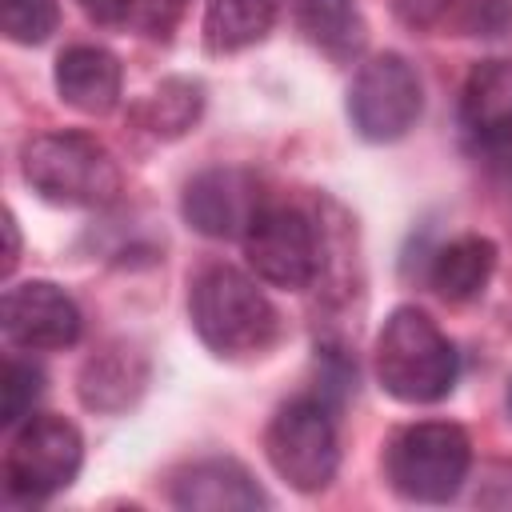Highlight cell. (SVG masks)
Returning a JSON list of instances; mask_svg holds the SVG:
<instances>
[{
	"mask_svg": "<svg viewBox=\"0 0 512 512\" xmlns=\"http://www.w3.org/2000/svg\"><path fill=\"white\" fill-rule=\"evenodd\" d=\"M188 316L204 348L224 360L264 356L280 336V312L264 288L240 268L212 264L192 280Z\"/></svg>",
	"mask_w": 512,
	"mask_h": 512,
	"instance_id": "6da1fadb",
	"label": "cell"
},
{
	"mask_svg": "<svg viewBox=\"0 0 512 512\" xmlns=\"http://www.w3.org/2000/svg\"><path fill=\"white\" fill-rule=\"evenodd\" d=\"M372 368L380 388L400 404H436L452 392L460 356L440 324L420 308H396L380 324Z\"/></svg>",
	"mask_w": 512,
	"mask_h": 512,
	"instance_id": "7a4b0ae2",
	"label": "cell"
},
{
	"mask_svg": "<svg viewBox=\"0 0 512 512\" xmlns=\"http://www.w3.org/2000/svg\"><path fill=\"white\" fill-rule=\"evenodd\" d=\"M28 188L60 208H104L120 192V164L88 132H44L20 152Z\"/></svg>",
	"mask_w": 512,
	"mask_h": 512,
	"instance_id": "3957f363",
	"label": "cell"
},
{
	"mask_svg": "<svg viewBox=\"0 0 512 512\" xmlns=\"http://www.w3.org/2000/svg\"><path fill=\"white\" fill-rule=\"evenodd\" d=\"M472 468V440L460 424L420 420L400 428L384 448V476L412 504H444L460 492Z\"/></svg>",
	"mask_w": 512,
	"mask_h": 512,
	"instance_id": "277c9868",
	"label": "cell"
},
{
	"mask_svg": "<svg viewBox=\"0 0 512 512\" xmlns=\"http://www.w3.org/2000/svg\"><path fill=\"white\" fill-rule=\"evenodd\" d=\"M264 456L288 488L296 492L328 488L340 468V440L328 404L316 396L288 400L264 432Z\"/></svg>",
	"mask_w": 512,
	"mask_h": 512,
	"instance_id": "5b68a950",
	"label": "cell"
},
{
	"mask_svg": "<svg viewBox=\"0 0 512 512\" xmlns=\"http://www.w3.org/2000/svg\"><path fill=\"white\" fill-rule=\"evenodd\" d=\"M420 112H424L420 76L404 56L380 52L356 68L348 84V120L364 140L392 144L416 128Z\"/></svg>",
	"mask_w": 512,
	"mask_h": 512,
	"instance_id": "8992f818",
	"label": "cell"
},
{
	"mask_svg": "<svg viewBox=\"0 0 512 512\" xmlns=\"http://www.w3.org/2000/svg\"><path fill=\"white\" fill-rule=\"evenodd\" d=\"M84 464V436L64 416H28L8 452H4V484L12 496L44 500L76 480Z\"/></svg>",
	"mask_w": 512,
	"mask_h": 512,
	"instance_id": "52a82bcc",
	"label": "cell"
},
{
	"mask_svg": "<svg viewBox=\"0 0 512 512\" xmlns=\"http://www.w3.org/2000/svg\"><path fill=\"white\" fill-rule=\"evenodd\" d=\"M244 260L256 272V280L300 292L320 272V236L312 216L288 204H264V212L244 232Z\"/></svg>",
	"mask_w": 512,
	"mask_h": 512,
	"instance_id": "ba28073f",
	"label": "cell"
},
{
	"mask_svg": "<svg viewBox=\"0 0 512 512\" xmlns=\"http://www.w3.org/2000/svg\"><path fill=\"white\" fill-rule=\"evenodd\" d=\"M180 212L188 228L212 240H244L252 220L264 212L260 180L248 168H204L184 184Z\"/></svg>",
	"mask_w": 512,
	"mask_h": 512,
	"instance_id": "9c48e42d",
	"label": "cell"
},
{
	"mask_svg": "<svg viewBox=\"0 0 512 512\" xmlns=\"http://www.w3.org/2000/svg\"><path fill=\"white\" fill-rule=\"evenodd\" d=\"M0 324L12 348L24 352H56L80 340V308L52 280H24L4 292Z\"/></svg>",
	"mask_w": 512,
	"mask_h": 512,
	"instance_id": "30bf717a",
	"label": "cell"
},
{
	"mask_svg": "<svg viewBox=\"0 0 512 512\" xmlns=\"http://www.w3.org/2000/svg\"><path fill=\"white\" fill-rule=\"evenodd\" d=\"M172 504L184 512H256L268 504L252 472L228 456L196 460L172 476Z\"/></svg>",
	"mask_w": 512,
	"mask_h": 512,
	"instance_id": "8fae6325",
	"label": "cell"
},
{
	"mask_svg": "<svg viewBox=\"0 0 512 512\" xmlns=\"http://www.w3.org/2000/svg\"><path fill=\"white\" fill-rule=\"evenodd\" d=\"M120 60L100 44H72L56 60V92L84 116H104L120 104Z\"/></svg>",
	"mask_w": 512,
	"mask_h": 512,
	"instance_id": "7c38bea8",
	"label": "cell"
},
{
	"mask_svg": "<svg viewBox=\"0 0 512 512\" xmlns=\"http://www.w3.org/2000/svg\"><path fill=\"white\" fill-rule=\"evenodd\" d=\"M148 384V360L132 344H108L84 360L76 376V396L88 412H124L140 400Z\"/></svg>",
	"mask_w": 512,
	"mask_h": 512,
	"instance_id": "4fadbf2b",
	"label": "cell"
},
{
	"mask_svg": "<svg viewBox=\"0 0 512 512\" xmlns=\"http://www.w3.org/2000/svg\"><path fill=\"white\" fill-rule=\"evenodd\" d=\"M460 120L488 144L512 136V56L480 60L468 72L460 92Z\"/></svg>",
	"mask_w": 512,
	"mask_h": 512,
	"instance_id": "5bb4252c",
	"label": "cell"
},
{
	"mask_svg": "<svg viewBox=\"0 0 512 512\" xmlns=\"http://www.w3.org/2000/svg\"><path fill=\"white\" fill-rule=\"evenodd\" d=\"M296 32L328 60H352L364 52V16L352 0H288Z\"/></svg>",
	"mask_w": 512,
	"mask_h": 512,
	"instance_id": "9a60e30c",
	"label": "cell"
},
{
	"mask_svg": "<svg viewBox=\"0 0 512 512\" xmlns=\"http://www.w3.org/2000/svg\"><path fill=\"white\" fill-rule=\"evenodd\" d=\"M492 272H496V244L488 236H456L444 248H436L432 264H428L432 288L452 304L480 296L488 288Z\"/></svg>",
	"mask_w": 512,
	"mask_h": 512,
	"instance_id": "2e32d148",
	"label": "cell"
},
{
	"mask_svg": "<svg viewBox=\"0 0 512 512\" xmlns=\"http://www.w3.org/2000/svg\"><path fill=\"white\" fill-rule=\"evenodd\" d=\"M284 0H208L204 8V48L212 56H232L260 44Z\"/></svg>",
	"mask_w": 512,
	"mask_h": 512,
	"instance_id": "e0dca14e",
	"label": "cell"
},
{
	"mask_svg": "<svg viewBox=\"0 0 512 512\" xmlns=\"http://www.w3.org/2000/svg\"><path fill=\"white\" fill-rule=\"evenodd\" d=\"M200 108H204V88L188 76H172V80H160L136 104V124L156 140H176L200 120Z\"/></svg>",
	"mask_w": 512,
	"mask_h": 512,
	"instance_id": "ac0fdd59",
	"label": "cell"
},
{
	"mask_svg": "<svg viewBox=\"0 0 512 512\" xmlns=\"http://www.w3.org/2000/svg\"><path fill=\"white\" fill-rule=\"evenodd\" d=\"M60 24L56 0H0V28L12 44H44Z\"/></svg>",
	"mask_w": 512,
	"mask_h": 512,
	"instance_id": "d6986e66",
	"label": "cell"
},
{
	"mask_svg": "<svg viewBox=\"0 0 512 512\" xmlns=\"http://www.w3.org/2000/svg\"><path fill=\"white\" fill-rule=\"evenodd\" d=\"M40 392H44V372L32 364V360H8L4 364V376H0V396H4V404H0V420L8 424V428H16V424H24L28 416H32V404L40 400Z\"/></svg>",
	"mask_w": 512,
	"mask_h": 512,
	"instance_id": "ffe728a7",
	"label": "cell"
},
{
	"mask_svg": "<svg viewBox=\"0 0 512 512\" xmlns=\"http://www.w3.org/2000/svg\"><path fill=\"white\" fill-rule=\"evenodd\" d=\"M188 0H132L128 8V28H136L148 40H168L184 16Z\"/></svg>",
	"mask_w": 512,
	"mask_h": 512,
	"instance_id": "44dd1931",
	"label": "cell"
},
{
	"mask_svg": "<svg viewBox=\"0 0 512 512\" xmlns=\"http://www.w3.org/2000/svg\"><path fill=\"white\" fill-rule=\"evenodd\" d=\"M452 4L456 0H392V12L408 28H432V24H440L448 16Z\"/></svg>",
	"mask_w": 512,
	"mask_h": 512,
	"instance_id": "7402d4cb",
	"label": "cell"
},
{
	"mask_svg": "<svg viewBox=\"0 0 512 512\" xmlns=\"http://www.w3.org/2000/svg\"><path fill=\"white\" fill-rule=\"evenodd\" d=\"M508 20H512L508 0H480V4H472V12H468L472 36H500V32L508 28Z\"/></svg>",
	"mask_w": 512,
	"mask_h": 512,
	"instance_id": "603a6c76",
	"label": "cell"
},
{
	"mask_svg": "<svg viewBox=\"0 0 512 512\" xmlns=\"http://www.w3.org/2000/svg\"><path fill=\"white\" fill-rule=\"evenodd\" d=\"M76 4L92 24H104V28L128 24V8H132V0H76Z\"/></svg>",
	"mask_w": 512,
	"mask_h": 512,
	"instance_id": "cb8c5ba5",
	"label": "cell"
},
{
	"mask_svg": "<svg viewBox=\"0 0 512 512\" xmlns=\"http://www.w3.org/2000/svg\"><path fill=\"white\" fill-rule=\"evenodd\" d=\"M4 232H8V256H4V272H12L16 268V252H20V236H16V216L8 212V220H4Z\"/></svg>",
	"mask_w": 512,
	"mask_h": 512,
	"instance_id": "d4e9b609",
	"label": "cell"
},
{
	"mask_svg": "<svg viewBox=\"0 0 512 512\" xmlns=\"http://www.w3.org/2000/svg\"><path fill=\"white\" fill-rule=\"evenodd\" d=\"M508 416H512V384H508Z\"/></svg>",
	"mask_w": 512,
	"mask_h": 512,
	"instance_id": "484cf974",
	"label": "cell"
}]
</instances>
